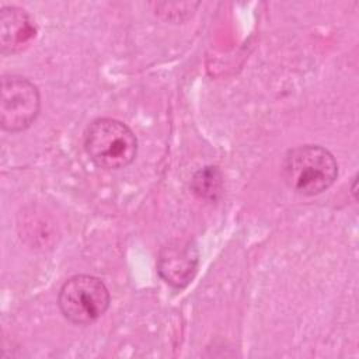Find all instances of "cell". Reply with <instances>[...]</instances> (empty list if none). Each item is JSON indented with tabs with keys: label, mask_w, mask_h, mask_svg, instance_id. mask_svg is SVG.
<instances>
[{
	"label": "cell",
	"mask_w": 359,
	"mask_h": 359,
	"mask_svg": "<svg viewBox=\"0 0 359 359\" xmlns=\"http://www.w3.org/2000/svg\"><path fill=\"white\" fill-rule=\"evenodd\" d=\"M338 164L334 156L318 144H303L289 149L282 161V177L286 185L306 196L328 189L337 180Z\"/></svg>",
	"instance_id": "6da1fadb"
},
{
	"label": "cell",
	"mask_w": 359,
	"mask_h": 359,
	"mask_svg": "<svg viewBox=\"0 0 359 359\" xmlns=\"http://www.w3.org/2000/svg\"><path fill=\"white\" fill-rule=\"evenodd\" d=\"M84 149L97 167L119 170L135 160L137 140L123 122L112 118H100L87 126Z\"/></svg>",
	"instance_id": "7a4b0ae2"
},
{
	"label": "cell",
	"mask_w": 359,
	"mask_h": 359,
	"mask_svg": "<svg viewBox=\"0 0 359 359\" xmlns=\"http://www.w3.org/2000/svg\"><path fill=\"white\" fill-rule=\"evenodd\" d=\"M109 292L104 282L91 275H76L67 279L59 292L62 314L74 324H90L109 307Z\"/></svg>",
	"instance_id": "3957f363"
},
{
	"label": "cell",
	"mask_w": 359,
	"mask_h": 359,
	"mask_svg": "<svg viewBox=\"0 0 359 359\" xmlns=\"http://www.w3.org/2000/svg\"><path fill=\"white\" fill-rule=\"evenodd\" d=\"M41 108L38 87L28 79L4 74L0 87V123L7 132H22L32 125Z\"/></svg>",
	"instance_id": "277c9868"
},
{
	"label": "cell",
	"mask_w": 359,
	"mask_h": 359,
	"mask_svg": "<svg viewBox=\"0 0 359 359\" xmlns=\"http://www.w3.org/2000/svg\"><path fill=\"white\" fill-rule=\"evenodd\" d=\"M199 252L189 238H174L161 247L157 257L158 275L172 287L184 289L196 275Z\"/></svg>",
	"instance_id": "5b68a950"
},
{
	"label": "cell",
	"mask_w": 359,
	"mask_h": 359,
	"mask_svg": "<svg viewBox=\"0 0 359 359\" xmlns=\"http://www.w3.org/2000/svg\"><path fill=\"white\" fill-rule=\"evenodd\" d=\"M36 24L27 10L6 6L0 11V49L3 55L24 52L36 36Z\"/></svg>",
	"instance_id": "8992f818"
},
{
	"label": "cell",
	"mask_w": 359,
	"mask_h": 359,
	"mask_svg": "<svg viewBox=\"0 0 359 359\" xmlns=\"http://www.w3.org/2000/svg\"><path fill=\"white\" fill-rule=\"evenodd\" d=\"M192 192L205 201H216L223 191V177L217 167L208 165L201 168L191 181Z\"/></svg>",
	"instance_id": "52a82bcc"
},
{
	"label": "cell",
	"mask_w": 359,
	"mask_h": 359,
	"mask_svg": "<svg viewBox=\"0 0 359 359\" xmlns=\"http://www.w3.org/2000/svg\"><path fill=\"white\" fill-rule=\"evenodd\" d=\"M154 13L164 20L181 22L189 18L199 3H153Z\"/></svg>",
	"instance_id": "ba28073f"
}]
</instances>
